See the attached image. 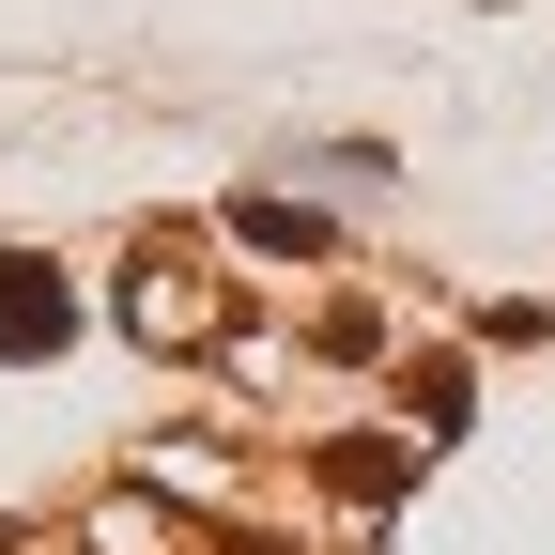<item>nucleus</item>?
Masks as SVG:
<instances>
[{
	"label": "nucleus",
	"mask_w": 555,
	"mask_h": 555,
	"mask_svg": "<svg viewBox=\"0 0 555 555\" xmlns=\"http://www.w3.org/2000/svg\"><path fill=\"white\" fill-rule=\"evenodd\" d=\"M139 324L185 339V324H217V294H201V278H170V262H139Z\"/></svg>",
	"instance_id": "obj_2"
},
{
	"label": "nucleus",
	"mask_w": 555,
	"mask_h": 555,
	"mask_svg": "<svg viewBox=\"0 0 555 555\" xmlns=\"http://www.w3.org/2000/svg\"><path fill=\"white\" fill-rule=\"evenodd\" d=\"M0 356H62V278L31 247H0Z\"/></svg>",
	"instance_id": "obj_1"
}]
</instances>
